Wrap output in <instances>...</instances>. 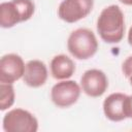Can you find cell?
Instances as JSON below:
<instances>
[{"mask_svg":"<svg viewBox=\"0 0 132 132\" xmlns=\"http://www.w3.org/2000/svg\"><path fill=\"white\" fill-rule=\"evenodd\" d=\"M51 74L55 79H67L71 77L75 72V64L71 58L66 55L55 56L50 64Z\"/></svg>","mask_w":132,"mask_h":132,"instance_id":"cell-11","label":"cell"},{"mask_svg":"<svg viewBox=\"0 0 132 132\" xmlns=\"http://www.w3.org/2000/svg\"><path fill=\"white\" fill-rule=\"evenodd\" d=\"M128 95L112 93L103 101V112L111 122H121L128 118L127 113Z\"/></svg>","mask_w":132,"mask_h":132,"instance_id":"cell-9","label":"cell"},{"mask_svg":"<svg viewBox=\"0 0 132 132\" xmlns=\"http://www.w3.org/2000/svg\"><path fill=\"white\" fill-rule=\"evenodd\" d=\"M2 126L5 132H36L38 121L30 111L13 108L4 114Z\"/></svg>","mask_w":132,"mask_h":132,"instance_id":"cell-4","label":"cell"},{"mask_svg":"<svg viewBox=\"0 0 132 132\" xmlns=\"http://www.w3.org/2000/svg\"><path fill=\"white\" fill-rule=\"evenodd\" d=\"M48 76L45 64L40 60H30L27 62L23 75L24 82L30 88H39L46 82Z\"/></svg>","mask_w":132,"mask_h":132,"instance_id":"cell-10","label":"cell"},{"mask_svg":"<svg viewBox=\"0 0 132 132\" xmlns=\"http://www.w3.org/2000/svg\"><path fill=\"white\" fill-rule=\"evenodd\" d=\"M125 5H132V0H120Z\"/></svg>","mask_w":132,"mask_h":132,"instance_id":"cell-16","label":"cell"},{"mask_svg":"<svg viewBox=\"0 0 132 132\" xmlns=\"http://www.w3.org/2000/svg\"><path fill=\"white\" fill-rule=\"evenodd\" d=\"M15 93L12 84H0V110L4 111L14 103Z\"/></svg>","mask_w":132,"mask_h":132,"instance_id":"cell-12","label":"cell"},{"mask_svg":"<svg viewBox=\"0 0 132 132\" xmlns=\"http://www.w3.org/2000/svg\"><path fill=\"white\" fill-rule=\"evenodd\" d=\"M81 88L74 80H62L54 85L51 90L53 103L61 108H67L77 102Z\"/></svg>","mask_w":132,"mask_h":132,"instance_id":"cell-5","label":"cell"},{"mask_svg":"<svg viewBox=\"0 0 132 132\" xmlns=\"http://www.w3.org/2000/svg\"><path fill=\"white\" fill-rule=\"evenodd\" d=\"M67 50L77 60H88L98 51V41L90 29L78 28L72 31L67 39Z\"/></svg>","mask_w":132,"mask_h":132,"instance_id":"cell-2","label":"cell"},{"mask_svg":"<svg viewBox=\"0 0 132 132\" xmlns=\"http://www.w3.org/2000/svg\"><path fill=\"white\" fill-rule=\"evenodd\" d=\"M128 42H129V44L132 46V26L130 27L129 32H128Z\"/></svg>","mask_w":132,"mask_h":132,"instance_id":"cell-15","label":"cell"},{"mask_svg":"<svg viewBox=\"0 0 132 132\" xmlns=\"http://www.w3.org/2000/svg\"><path fill=\"white\" fill-rule=\"evenodd\" d=\"M26 64L21 56L6 54L0 60V82L13 84L23 77Z\"/></svg>","mask_w":132,"mask_h":132,"instance_id":"cell-8","label":"cell"},{"mask_svg":"<svg viewBox=\"0 0 132 132\" xmlns=\"http://www.w3.org/2000/svg\"><path fill=\"white\" fill-rule=\"evenodd\" d=\"M35 4L33 0H10L0 5V26L11 28L21 22H26L33 15Z\"/></svg>","mask_w":132,"mask_h":132,"instance_id":"cell-3","label":"cell"},{"mask_svg":"<svg viewBox=\"0 0 132 132\" xmlns=\"http://www.w3.org/2000/svg\"><path fill=\"white\" fill-rule=\"evenodd\" d=\"M97 32L107 43H119L125 33V16L118 5L105 7L97 20Z\"/></svg>","mask_w":132,"mask_h":132,"instance_id":"cell-1","label":"cell"},{"mask_svg":"<svg viewBox=\"0 0 132 132\" xmlns=\"http://www.w3.org/2000/svg\"><path fill=\"white\" fill-rule=\"evenodd\" d=\"M128 79H129V81H130V85L132 86V76H130V77H129Z\"/></svg>","mask_w":132,"mask_h":132,"instance_id":"cell-17","label":"cell"},{"mask_svg":"<svg viewBox=\"0 0 132 132\" xmlns=\"http://www.w3.org/2000/svg\"><path fill=\"white\" fill-rule=\"evenodd\" d=\"M127 113H128V118H131V119H132V95H131V96H128Z\"/></svg>","mask_w":132,"mask_h":132,"instance_id":"cell-14","label":"cell"},{"mask_svg":"<svg viewBox=\"0 0 132 132\" xmlns=\"http://www.w3.org/2000/svg\"><path fill=\"white\" fill-rule=\"evenodd\" d=\"M94 6V0H63L58 7V16L69 24L88 16Z\"/></svg>","mask_w":132,"mask_h":132,"instance_id":"cell-6","label":"cell"},{"mask_svg":"<svg viewBox=\"0 0 132 132\" xmlns=\"http://www.w3.org/2000/svg\"><path fill=\"white\" fill-rule=\"evenodd\" d=\"M80 88L89 97H100L108 88L107 76L102 70L89 69L85 71L80 77Z\"/></svg>","mask_w":132,"mask_h":132,"instance_id":"cell-7","label":"cell"},{"mask_svg":"<svg viewBox=\"0 0 132 132\" xmlns=\"http://www.w3.org/2000/svg\"><path fill=\"white\" fill-rule=\"evenodd\" d=\"M122 71H123V74L125 75V77L129 78L130 76H132V56H129L123 62Z\"/></svg>","mask_w":132,"mask_h":132,"instance_id":"cell-13","label":"cell"}]
</instances>
